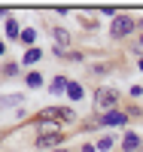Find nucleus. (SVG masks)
Listing matches in <instances>:
<instances>
[{
	"instance_id": "nucleus-1",
	"label": "nucleus",
	"mask_w": 143,
	"mask_h": 152,
	"mask_svg": "<svg viewBox=\"0 0 143 152\" xmlns=\"http://www.w3.org/2000/svg\"><path fill=\"white\" fill-rule=\"evenodd\" d=\"M70 119H76V113L70 110V107H46L40 116H37V122H70Z\"/></svg>"
},
{
	"instance_id": "nucleus-2",
	"label": "nucleus",
	"mask_w": 143,
	"mask_h": 152,
	"mask_svg": "<svg viewBox=\"0 0 143 152\" xmlns=\"http://www.w3.org/2000/svg\"><path fill=\"white\" fill-rule=\"evenodd\" d=\"M116 104H119V91L116 88H100V91H95V107L100 110H116Z\"/></svg>"
},
{
	"instance_id": "nucleus-3",
	"label": "nucleus",
	"mask_w": 143,
	"mask_h": 152,
	"mask_svg": "<svg viewBox=\"0 0 143 152\" xmlns=\"http://www.w3.org/2000/svg\"><path fill=\"white\" fill-rule=\"evenodd\" d=\"M134 28H137V21H134V18H128V15H116V18H113V28H110V34L122 40V37H128Z\"/></svg>"
},
{
	"instance_id": "nucleus-4",
	"label": "nucleus",
	"mask_w": 143,
	"mask_h": 152,
	"mask_svg": "<svg viewBox=\"0 0 143 152\" xmlns=\"http://www.w3.org/2000/svg\"><path fill=\"white\" fill-rule=\"evenodd\" d=\"M58 143H64V134L61 131H43L40 137H37V149H52V146H58Z\"/></svg>"
},
{
	"instance_id": "nucleus-5",
	"label": "nucleus",
	"mask_w": 143,
	"mask_h": 152,
	"mask_svg": "<svg viewBox=\"0 0 143 152\" xmlns=\"http://www.w3.org/2000/svg\"><path fill=\"white\" fill-rule=\"evenodd\" d=\"M125 122H128V116H125L122 110H110L107 116H103V125H110V128H116V125H125Z\"/></svg>"
},
{
	"instance_id": "nucleus-6",
	"label": "nucleus",
	"mask_w": 143,
	"mask_h": 152,
	"mask_svg": "<svg viewBox=\"0 0 143 152\" xmlns=\"http://www.w3.org/2000/svg\"><path fill=\"white\" fill-rule=\"evenodd\" d=\"M122 149H125V152H137V149H140V137H137V134H125Z\"/></svg>"
},
{
	"instance_id": "nucleus-7",
	"label": "nucleus",
	"mask_w": 143,
	"mask_h": 152,
	"mask_svg": "<svg viewBox=\"0 0 143 152\" xmlns=\"http://www.w3.org/2000/svg\"><path fill=\"white\" fill-rule=\"evenodd\" d=\"M67 94H70V100H82V97H85L79 82H67Z\"/></svg>"
},
{
	"instance_id": "nucleus-8",
	"label": "nucleus",
	"mask_w": 143,
	"mask_h": 152,
	"mask_svg": "<svg viewBox=\"0 0 143 152\" xmlns=\"http://www.w3.org/2000/svg\"><path fill=\"white\" fill-rule=\"evenodd\" d=\"M40 58H43V52H40V49H28V52H24V64H37Z\"/></svg>"
},
{
	"instance_id": "nucleus-9",
	"label": "nucleus",
	"mask_w": 143,
	"mask_h": 152,
	"mask_svg": "<svg viewBox=\"0 0 143 152\" xmlns=\"http://www.w3.org/2000/svg\"><path fill=\"white\" fill-rule=\"evenodd\" d=\"M52 91L55 94H67V79H55L52 82Z\"/></svg>"
},
{
	"instance_id": "nucleus-10",
	"label": "nucleus",
	"mask_w": 143,
	"mask_h": 152,
	"mask_svg": "<svg viewBox=\"0 0 143 152\" xmlns=\"http://www.w3.org/2000/svg\"><path fill=\"white\" fill-rule=\"evenodd\" d=\"M55 40H58L61 46H67V43H70V34L64 31V28H55Z\"/></svg>"
},
{
	"instance_id": "nucleus-11",
	"label": "nucleus",
	"mask_w": 143,
	"mask_h": 152,
	"mask_svg": "<svg viewBox=\"0 0 143 152\" xmlns=\"http://www.w3.org/2000/svg\"><path fill=\"white\" fill-rule=\"evenodd\" d=\"M43 85V76L40 73H28V88H40Z\"/></svg>"
},
{
	"instance_id": "nucleus-12",
	"label": "nucleus",
	"mask_w": 143,
	"mask_h": 152,
	"mask_svg": "<svg viewBox=\"0 0 143 152\" xmlns=\"http://www.w3.org/2000/svg\"><path fill=\"white\" fill-rule=\"evenodd\" d=\"M6 37H21V31H18V21H6Z\"/></svg>"
},
{
	"instance_id": "nucleus-13",
	"label": "nucleus",
	"mask_w": 143,
	"mask_h": 152,
	"mask_svg": "<svg viewBox=\"0 0 143 152\" xmlns=\"http://www.w3.org/2000/svg\"><path fill=\"white\" fill-rule=\"evenodd\" d=\"M98 149H100V152L113 149V140H110V137H100V140H98Z\"/></svg>"
},
{
	"instance_id": "nucleus-14",
	"label": "nucleus",
	"mask_w": 143,
	"mask_h": 152,
	"mask_svg": "<svg viewBox=\"0 0 143 152\" xmlns=\"http://www.w3.org/2000/svg\"><path fill=\"white\" fill-rule=\"evenodd\" d=\"M34 40H37V34H34V31H21V43H28V46H31Z\"/></svg>"
},
{
	"instance_id": "nucleus-15",
	"label": "nucleus",
	"mask_w": 143,
	"mask_h": 152,
	"mask_svg": "<svg viewBox=\"0 0 143 152\" xmlns=\"http://www.w3.org/2000/svg\"><path fill=\"white\" fill-rule=\"evenodd\" d=\"M15 73H18V64H6L3 67V76H15Z\"/></svg>"
},
{
	"instance_id": "nucleus-16",
	"label": "nucleus",
	"mask_w": 143,
	"mask_h": 152,
	"mask_svg": "<svg viewBox=\"0 0 143 152\" xmlns=\"http://www.w3.org/2000/svg\"><path fill=\"white\" fill-rule=\"evenodd\" d=\"M82 152H95V146H82Z\"/></svg>"
},
{
	"instance_id": "nucleus-17",
	"label": "nucleus",
	"mask_w": 143,
	"mask_h": 152,
	"mask_svg": "<svg viewBox=\"0 0 143 152\" xmlns=\"http://www.w3.org/2000/svg\"><path fill=\"white\" fill-rule=\"evenodd\" d=\"M3 52H6V46H3V43H0V55H3Z\"/></svg>"
},
{
	"instance_id": "nucleus-18",
	"label": "nucleus",
	"mask_w": 143,
	"mask_h": 152,
	"mask_svg": "<svg viewBox=\"0 0 143 152\" xmlns=\"http://www.w3.org/2000/svg\"><path fill=\"white\" fill-rule=\"evenodd\" d=\"M140 70H143V58H140Z\"/></svg>"
},
{
	"instance_id": "nucleus-19",
	"label": "nucleus",
	"mask_w": 143,
	"mask_h": 152,
	"mask_svg": "<svg viewBox=\"0 0 143 152\" xmlns=\"http://www.w3.org/2000/svg\"><path fill=\"white\" fill-rule=\"evenodd\" d=\"M0 137H3V134H0Z\"/></svg>"
}]
</instances>
